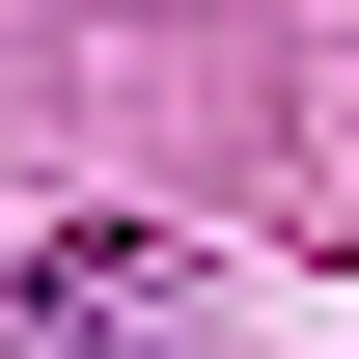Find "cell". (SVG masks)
<instances>
[{"mask_svg":"<svg viewBox=\"0 0 359 359\" xmlns=\"http://www.w3.org/2000/svg\"><path fill=\"white\" fill-rule=\"evenodd\" d=\"M28 359H166V276H138V249H55L28 276Z\"/></svg>","mask_w":359,"mask_h":359,"instance_id":"cell-1","label":"cell"}]
</instances>
